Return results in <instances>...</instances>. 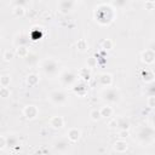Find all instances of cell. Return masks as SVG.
Instances as JSON below:
<instances>
[{"instance_id": "9a60e30c", "label": "cell", "mask_w": 155, "mask_h": 155, "mask_svg": "<svg viewBox=\"0 0 155 155\" xmlns=\"http://www.w3.org/2000/svg\"><path fill=\"white\" fill-rule=\"evenodd\" d=\"M73 90H74V92H75L78 96H85V94H86V92H87L86 86H85V84H84V82H80V84L75 85V87H74Z\"/></svg>"}, {"instance_id": "d6a6232c", "label": "cell", "mask_w": 155, "mask_h": 155, "mask_svg": "<svg viewBox=\"0 0 155 155\" xmlns=\"http://www.w3.org/2000/svg\"><path fill=\"white\" fill-rule=\"evenodd\" d=\"M96 64H97V58L90 57V58L87 59V67H88V68H93Z\"/></svg>"}, {"instance_id": "ac0fdd59", "label": "cell", "mask_w": 155, "mask_h": 155, "mask_svg": "<svg viewBox=\"0 0 155 155\" xmlns=\"http://www.w3.org/2000/svg\"><path fill=\"white\" fill-rule=\"evenodd\" d=\"M79 76H80L84 81H88L90 78H91V71H90L88 67H87V68H82V69L79 71Z\"/></svg>"}, {"instance_id": "7a4b0ae2", "label": "cell", "mask_w": 155, "mask_h": 155, "mask_svg": "<svg viewBox=\"0 0 155 155\" xmlns=\"http://www.w3.org/2000/svg\"><path fill=\"white\" fill-rule=\"evenodd\" d=\"M102 97L104 101L109 102V103H116L120 101L121 98V93L117 88L115 87H107L105 90H103L102 92Z\"/></svg>"}, {"instance_id": "ba28073f", "label": "cell", "mask_w": 155, "mask_h": 155, "mask_svg": "<svg viewBox=\"0 0 155 155\" xmlns=\"http://www.w3.org/2000/svg\"><path fill=\"white\" fill-rule=\"evenodd\" d=\"M142 61L147 64H151L155 62V51L153 48H147L145 51L142 52Z\"/></svg>"}, {"instance_id": "836d02e7", "label": "cell", "mask_w": 155, "mask_h": 155, "mask_svg": "<svg viewBox=\"0 0 155 155\" xmlns=\"http://www.w3.org/2000/svg\"><path fill=\"white\" fill-rule=\"evenodd\" d=\"M155 7V2L153 0H145V8L147 10H153Z\"/></svg>"}, {"instance_id": "4fadbf2b", "label": "cell", "mask_w": 155, "mask_h": 155, "mask_svg": "<svg viewBox=\"0 0 155 155\" xmlns=\"http://www.w3.org/2000/svg\"><path fill=\"white\" fill-rule=\"evenodd\" d=\"M154 78H155V75H154L153 70H150V69H148V68H145L144 70H142V79H143L145 82H151V81L154 80Z\"/></svg>"}, {"instance_id": "5bb4252c", "label": "cell", "mask_w": 155, "mask_h": 155, "mask_svg": "<svg viewBox=\"0 0 155 155\" xmlns=\"http://www.w3.org/2000/svg\"><path fill=\"white\" fill-rule=\"evenodd\" d=\"M114 150L116 151V153H124V151H126L127 150V143L125 142V140H116L115 143H114Z\"/></svg>"}, {"instance_id": "6da1fadb", "label": "cell", "mask_w": 155, "mask_h": 155, "mask_svg": "<svg viewBox=\"0 0 155 155\" xmlns=\"http://www.w3.org/2000/svg\"><path fill=\"white\" fill-rule=\"evenodd\" d=\"M96 21L101 24H109L113 18H114V11L110 6L108 5H99L96 7V13H94Z\"/></svg>"}, {"instance_id": "f35d334b", "label": "cell", "mask_w": 155, "mask_h": 155, "mask_svg": "<svg viewBox=\"0 0 155 155\" xmlns=\"http://www.w3.org/2000/svg\"><path fill=\"white\" fill-rule=\"evenodd\" d=\"M153 120H154V122H155V115H154V119H153Z\"/></svg>"}, {"instance_id": "8992f818", "label": "cell", "mask_w": 155, "mask_h": 155, "mask_svg": "<svg viewBox=\"0 0 155 155\" xmlns=\"http://www.w3.org/2000/svg\"><path fill=\"white\" fill-rule=\"evenodd\" d=\"M59 79L64 85H73L76 81V75L71 70H63L59 75Z\"/></svg>"}, {"instance_id": "e0dca14e", "label": "cell", "mask_w": 155, "mask_h": 155, "mask_svg": "<svg viewBox=\"0 0 155 155\" xmlns=\"http://www.w3.org/2000/svg\"><path fill=\"white\" fill-rule=\"evenodd\" d=\"M116 122H117V127L120 130H127L128 126H130V121L127 119H125V117H117Z\"/></svg>"}, {"instance_id": "30bf717a", "label": "cell", "mask_w": 155, "mask_h": 155, "mask_svg": "<svg viewBox=\"0 0 155 155\" xmlns=\"http://www.w3.org/2000/svg\"><path fill=\"white\" fill-rule=\"evenodd\" d=\"M80 136H81V131H80L79 128H75V127L70 128V130L67 132V137H68V139H69L70 142H76V140L80 138Z\"/></svg>"}, {"instance_id": "8fae6325", "label": "cell", "mask_w": 155, "mask_h": 155, "mask_svg": "<svg viewBox=\"0 0 155 155\" xmlns=\"http://www.w3.org/2000/svg\"><path fill=\"white\" fill-rule=\"evenodd\" d=\"M50 126L53 128H62L64 126V119L62 116H53L50 120Z\"/></svg>"}, {"instance_id": "e575fe53", "label": "cell", "mask_w": 155, "mask_h": 155, "mask_svg": "<svg viewBox=\"0 0 155 155\" xmlns=\"http://www.w3.org/2000/svg\"><path fill=\"white\" fill-rule=\"evenodd\" d=\"M7 145V140H6V136H1L0 137V149L2 150Z\"/></svg>"}, {"instance_id": "5b68a950", "label": "cell", "mask_w": 155, "mask_h": 155, "mask_svg": "<svg viewBox=\"0 0 155 155\" xmlns=\"http://www.w3.org/2000/svg\"><path fill=\"white\" fill-rule=\"evenodd\" d=\"M154 134H155V132H154V130L151 127H142L139 130V132H138L137 138L140 142H148L154 137Z\"/></svg>"}, {"instance_id": "603a6c76", "label": "cell", "mask_w": 155, "mask_h": 155, "mask_svg": "<svg viewBox=\"0 0 155 155\" xmlns=\"http://www.w3.org/2000/svg\"><path fill=\"white\" fill-rule=\"evenodd\" d=\"M17 54H18L19 57L24 58V57H27V56L29 54V51H28V48H27L25 46H18V47H17Z\"/></svg>"}, {"instance_id": "9c48e42d", "label": "cell", "mask_w": 155, "mask_h": 155, "mask_svg": "<svg viewBox=\"0 0 155 155\" xmlns=\"http://www.w3.org/2000/svg\"><path fill=\"white\" fill-rule=\"evenodd\" d=\"M74 7V0H62L59 4V10L63 13H68Z\"/></svg>"}, {"instance_id": "f546056e", "label": "cell", "mask_w": 155, "mask_h": 155, "mask_svg": "<svg viewBox=\"0 0 155 155\" xmlns=\"http://www.w3.org/2000/svg\"><path fill=\"white\" fill-rule=\"evenodd\" d=\"M12 57H13V52H12V51H10V50H5V51H4V53H2L4 61H10Z\"/></svg>"}, {"instance_id": "7c38bea8", "label": "cell", "mask_w": 155, "mask_h": 155, "mask_svg": "<svg viewBox=\"0 0 155 155\" xmlns=\"http://www.w3.org/2000/svg\"><path fill=\"white\" fill-rule=\"evenodd\" d=\"M99 82H101L102 86H104V87H109V86L111 85V82H113V78H111L110 74L104 73V74H102V75L99 76Z\"/></svg>"}, {"instance_id": "52a82bcc", "label": "cell", "mask_w": 155, "mask_h": 155, "mask_svg": "<svg viewBox=\"0 0 155 155\" xmlns=\"http://www.w3.org/2000/svg\"><path fill=\"white\" fill-rule=\"evenodd\" d=\"M38 108L35 105H25L23 108V115L25 116V119L28 120H33L38 116Z\"/></svg>"}, {"instance_id": "d6986e66", "label": "cell", "mask_w": 155, "mask_h": 155, "mask_svg": "<svg viewBox=\"0 0 155 155\" xmlns=\"http://www.w3.org/2000/svg\"><path fill=\"white\" fill-rule=\"evenodd\" d=\"M38 82H39V76L36 74H29L27 76V84L29 86H35L38 85Z\"/></svg>"}, {"instance_id": "3957f363", "label": "cell", "mask_w": 155, "mask_h": 155, "mask_svg": "<svg viewBox=\"0 0 155 155\" xmlns=\"http://www.w3.org/2000/svg\"><path fill=\"white\" fill-rule=\"evenodd\" d=\"M41 68L44 70V73L46 74H53L57 71V68H58V63L52 59V58H47V59H44L41 62Z\"/></svg>"}, {"instance_id": "277c9868", "label": "cell", "mask_w": 155, "mask_h": 155, "mask_svg": "<svg viewBox=\"0 0 155 155\" xmlns=\"http://www.w3.org/2000/svg\"><path fill=\"white\" fill-rule=\"evenodd\" d=\"M48 98H50V101H51L53 104H56V105H62V104H64V103L67 102V96H65V93L62 92V91H52V92L50 93Z\"/></svg>"}, {"instance_id": "cb8c5ba5", "label": "cell", "mask_w": 155, "mask_h": 155, "mask_svg": "<svg viewBox=\"0 0 155 155\" xmlns=\"http://www.w3.org/2000/svg\"><path fill=\"white\" fill-rule=\"evenodd\" d=\"M90 117H91L93 121H98V120L102 117L101 110H97V109H92V110L90 111Z\"/></svg>"}, {"instance_id": "4316f807", "label": "cell", "mask_w": 155, "mask_h": 155, "mask_svg": "<svg viewBox=\"0 0 155 155\" xmlns=\"http://www.w3.org/2000/svg\"><path fill=\"white\" fill-rule=\"evenodd\" d=\"M113 41L110 40V39H105L103 42H102V48L103 50H105V51H108V50H111L113 48Z\"/></svg>"}, {"instance_id": "f1b7e54d", "label": "cell", "mask_w": 155, "mask_h": 155, "mask_svg": "<svg viewBox=\"0 0 155 155\" xmlns=\"http://www.w3.org/2000/svg\"><path fill=\"white\" fill-rule=\"evenodd\" d=\"M10 94H11V92H10L8 87L1 86V88H0V96H1L2 98H7V97H10Z\"/></svg>"}, {"instance_id": "1f68e13d", "label": "cell", "mask_w": 155, "mask_h": 155, "mask_svg": "<svg viewBox=\"0 0 155 155\" xmlns=\"http://www.w3.org/2000/svg\"><path fill=\"white\" fill-rule=\"evenodd\" d=\"M147 92L149 93V96H155V82L154 81H151V84L147 88Z\"/></svg>"}, {"instance_id": "8d00e7d4", "label": "cell", "mask_w": 155, "mask_h": 155, "mask_svg": "<svg viewBox=\"0 0 155 155\" xmlns=\"http://www.w3.org/2000/svg\"><path fill=\"white\" fill-rule=\"evenodd\" d=\"M119 136H120L121 138H126V137L128 136V131H127V130H120Z\"/></svg>"}, {"instance_id": "44dd1931", "label": "cell", "mask_w": 155, "mask_h": 155, "mask_svg": "<svg viewBox=\"0 0 155 155\" xmlns=\"http://www.w3.org/2000/svg\"><path fill=\"white\" fill-rule=\"evenodd\" d=\"M12 13H13L15 17H23L24 13H25V10H24L23 6H19V5H18V6H15V7H13Z\"/></svg>"}, {"instance_id": "7402d4cb", "label": "cell", "mask_w": 155, "mask_h": 155, "mask_svg": "<svg viewBox=\"0 0 155 155\" xmlns=\"http://www.w3.org/2000/svg\"><path fill=\"white\" fill-rule=\"evenodd\" d=\"M111 4H113V6H114V7L124 8L125 6H127L128 0H111Z\"/></svg>"}, {"instance_id": "ffe728a7", "label": "cell", "mask_w": 155, "mask_h": 155, "mask_svg": "<svg viewBox=\"0 0 155 155\" xmlns=\"http://www.w3.org/2000/svg\"><path fill=\"white\" fill-rule=\"evenodd\" d=\"M99 110H101L102 117H109V116L113 115V108L109 107V105H104V107H102Z\"/></svg>"}, {"instance_id": "d590c367", "label": "cell", "mask_w": 155, "mask_h": 155, "mask_svg": "<svg viewBox=\"0 0 155 155\" xmlns=\"http://www.w3.org/2000/svg\"><path fill=\"white\" fill-rule=\"evenodd\" d=\"M12 4L15 5V6H24L25 4H27V0H12Z\"/></svg>"}, {"instance_id": "d4e9b609", "label": "cell", "mask_w": 155, "mask_h": 155, "mask_svg": "<svg viewBox=\"0 0 155 155\" xmlns=\"http://www.w3.org/2000/svg\"><path fill=\"white\" fill-rule=\"evenodd\" d=\"M76 47L79 51H86L87 50V41L85 39H80L76 42Z\"/></svg>"}, {"instance_id": "83f0119b", "label": "cell", "mask_w": 155, "mask_h": 155, "mask_svg": "<svg viewBox=\"0 0 155 155\" xmlns=\"http://www.w3.org/2000/svg\"><path fill=\"white\" fill-rule=\"evenodd\" d=\"M6 140H7V145H8V147L18 145V139H17L16 137H13V136H10V137L6 136Z\"/></svg>"}, {"instance_id": "4dcf8cb0", "label": "cell", "mask_w": 155, "mask_h": 155, "mask_svg": "<svg viewBox=\"0 0 155 155\" xmlns=\"http://www.w3.org/2000/svg\"><path fill=\"white\" fill-rule=\"evenodd\" d=\"M147 104L149 108H155V96H149L147 99Z\"/></svg>"}, {"instance_id": "484cf974", "label": "cell", "mask_w": 155, "mask_h": 155, "mask_svg": "<svg viewBox=\"0 0 155 155\" xmlns=\"http://www.w3.org/2000/svg\"><path fill=\"white\" fill-rule=\"evenodd\" d=\"M10 82H11V78H10V75H6V74H2L1 75V78H0V85L1 86H8L10 85Z\"/></svg>"}, {"instance_id": "74e56055", "label": "cell", "mask_w": 155, "mask_h": 155, "mask_svg": "<svg viewBox=\"0 0 155 155\" xmlns=\"http://www.w3.org/2000/svg\"><path fill=\"white\" fill-rule=\"evenodd\" d=\"M109 127H117V122H116V119H114V120H111L110 122H109Z\"/></svg>"}, {"instance_id": "2e32d148", "label": "cell", "mask_w": 155, "mask_h": 155, "mask_svg": "<svg viewBox=\"0 0 155 155\" xmlns=\"http://www.w3.org/2000/svg\"><path fill=\"white\" fill-rule=\"evenodd\" d=\"M68 142L65 140V139H58L57 142H56V144H54V148L57 149V150H59V151H64V150H67L68 149Z\"/></svg>"}]
</instances>
